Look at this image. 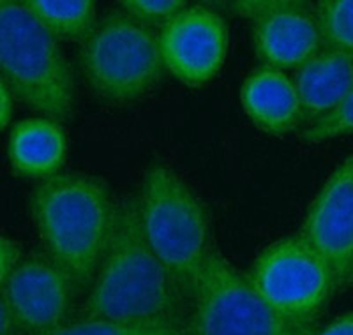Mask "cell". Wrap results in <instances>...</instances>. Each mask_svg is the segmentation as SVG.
Masks as SVG:
<instances>
[{"label":"cell","instance_id":"cell-22","mask_svg":"<svg viewBox=\"0 0 353 335\" xmlns=\"http://www.w3.org/2000/svg\"><path fill=\"white\" fill-rule=\"evenodd\" d=\"M316 335H353V311L336 318Z\"/></svg>","mask_w":353,"mask_h":335},{"label":"cell","instance_id":"cell-8","mask_svg":"<svg viewBox=\"0 0 353 335\" xmlns=\"http://www.w3.org/2000/svg\"><path fill=\"white\" fill-rule=\"evenodd\" d=\"M233 11L253 20V43L265 68H301L323 50L316 17L311 6L293 0L237 2Z\"/></svg>","mask_w":353,"mask_h":335},{"label":"cell","instance_id":"cell-7","mask_svg":"<svg viewBox=\"0 0 353 335\" xmlns=\"http://www.w3.org/2000/svg\"><path fill=\"white\" fill-rule=\"evenodd\" d=\"M248 277L274 312L299 327H313L337 287L329 263L299 235L265 247Z\"/></svg>","mask_w":353,"mask_h":335},{"label":"cell","instance_id":"cell-10","mask_svg":"<svg viewBox=\"0 0 353 335\" xmlns=\"http://www.w3.org/2000/svg\"><path fill=\"white\" fill-rule=\"evenodd\" d=\"M299 236L329 263L337 287H346L353 263V154L320 189Z\"/></svg>","mask_w":353,"mask_h":335},{"label":"cell","instance_id":"cell-17","mask_svg":"<svg viewBox=\"0 0 353 335\" xmlns=\"http://www.w3.org/2000/svg\"><path fill=\"white\" fill-rule=\"evenodd\" d=\"M43 335H182V327L173 323L140 325L112 319H80Z\"/></svg>","mask_w":353,"mask_h":335},{"label":"cell","instance_id":"cell-1","mask_svg":"<svg viewBox=\"0 0 353 335\" xmlns=\"http://www.w3.org/2000/svg\"><path fill=\"white\" fill-rule=\"evenodd\" d=\"M184 303L175 277L145 238L138 198L115 205L112 235L81 307L83 319L182 327Z\"/></svg>","mask_w":353,"mask_h":335},{"label":"cell","instance_id":"cell-14","mask_svg":"<svg viewBox=\"0 0 353 335\" xmlns=\"http://www.w3.org/2000/svg\"><path fill=\"white\" fill-rule=\"evenodd\" d=\"M68 141L62 128L44 116L17 122L9 131L8 156L21 176L50 179L64 164Z\"/></svg>","mask_w":353,"mask_h":335},{"label":"cell","instance_id":"cell-23","mask_svg":"<svg viewBox=\"0 0 353 335\" xmlns=\"http://www.w3.org/2000/svg\"><path fill=\"white\" fill-rule=\"evenodd\" d=\"M346 286H353V263H352V270H350L348 281H346Z\"/></svg>","mask_w":353,"mask_h":335},{"label":"cell","instance_id":"cell-15","mask_svg":"<svg viewBox=\"0 0 353 335\" xmlns=\"http://www.w3.org/2000/svg\"><path fill=\"white\" fill-rule=\"evenodd\" d=\"M23 4L57 39L85 43L97 27L92 0H23Z\"/></svg>","mask_w":353,"mask_h":335},{"label":"cell","instance_id":"cell-18","mask_svg":"<svg viewBox=\"0 0 353 335\" xmlns=\"http://www.w3.org/2000/svg\"><path fill=\"white\" fill-rule=\"evenodd\" d=\"M348 134H353V90L334 112L301 131L299 138L304 143L314 145Z\"/></svg>","mask_w":353,"mask_h":335},{"label":"cell","instance_id":"cell-9","mask_svg":"<svg viewBox=\"0 0 353 335\" xmlns=\"http://www.w3.org/2000/svg\"><path fill=\"white\" fill-rule=\"evenodd\" d=\"M165 69L189 87L209 83L221 71L228 53L225 20L203 6L185 8L159 30Z\"/></svg>","mask_w":353,"mask_h":335},{"label":"cell","instance_id":"cell-3","mask_svg":"<svg viewBox=\"0 0 353 335\" xmlns=\"http://www.w3.org/2000/svg\"><path fill=\"white\" fill-rule=\"evenodd\" d=\"M138 208L145 238L188 302L212 252L203 205L181 176L154 163L145 172Z\"/></svg>","mask_w":353,"mask_h":335},{"label":"cell","instance_id":"cell-2","mask_svg":"<svg viewBox=\"0 0 353 335\" xmlns=\"http://www.w3.org/2000/svg\"><path fill=\"white\" fill-rule=\"evenodd\" d=\"M30 214L48 258L72 286L92 284L115 217L105 182L83 173H57L32 191Z\"/></svg>","mask_w":353,"mask_h":335},{"label":"cell","instance_id":"cell-20","mask_svg":"<svg viewBox=\"0 0 353 335\" xmlns=\"http://www.w3.org/2000/svg\"><path fill=\"white\" fill-rule=\"evenodd\" d=\"M21 263V249L8 236H0V283H4L12 270Z\"/></svg>","mask_w":353,"mask_h":335},{"label":"cell","instance_id":"cell-16","mask_svg":"<svg viewBox=\"0 0 353 335\" xmlns=\"http://www.w3.org/2000/svg\"><path fill=\"white\" fill-rule=\"evenodd\" d=\"M323 48L353 60V0H323L316 11Z\"/></svg>","mask_w":353,"mask_h":335},{"label":"cell","instance_id":"cell-4","mask_svg":"<svg viewBox=\"0 0 353 335\" xmlns=\"http://www.w3.org/2000/svg\"><path fill=\"white\" fill-rule=\"evenodd\" d=\"M2 81L28 108L53 122H65L74 108V83L57 37L23 2H0Z\"/></svg>","mask_w":353,"mask_h":335},{"label":"cell","instance_id":"cell-5","mask_svg":"<svg viewBox=\"0 0 353 335\" xmlns=\"http://www.w3.org/2000/svg\"><path fill=\"white\" fill-rule=\"evenodd\" d=\"M81 69L103 99L110 103L141 99L165 74L159 34L125 12L108 14L83 43Z\"/></svg>","mask_w":353,"mask_h":335},{"label":"cell","instance_id":"cell-19","mask_svg":"<svg viewBox=\"0 0 353 335\" xmlns=\"http://www.w3.org/2000/svg\"><path fill=\"white\" fill-rule=\"evenodd\" d=\"M121 6L125 14L149 27L168 23L188 8L181 0H124Z\"/></svg>","mask_w":353,"mask_h":335},{"label":"cell","instance_id":"cell-11","mask_svg":"<svg viewBox=\"0 0 353 335\" xmlns=\"http://www.w3.org/2000/svg\"><path fill=\"white\" fill-rule=\"evenodd\" d=\"M71 281L50 258L30 256L2 283L14 328L43 335L64 325L71 300Z\"/></svg>","mask_w":353,"mask_h":335},{"label":"cell","instance_id":"cell-12","mask_svg":"<svg viewBox=\"0 0 353 335\" xmlns=\"http://www.w3.org/2000/svg\"><path fill=\"white\" fill-rule=\"evenodd\" d=\"M241 101L251 122L272 136L288 134L304 122L295 83L279 69L251 72L242 83Z\"/></svg>","mask_w":353,"mask_h":335},{"label":"cell","instance_id":"cell-21","mask_svg":"<svg viewBox=\"0 0 353 335\" xmlns=\"http://www.w3.org/2000/svg\"><path fill=\"white\" fill-rule=\"evenodd\" d=\"M14 113V94L6 81H0V129L4 131L11 124Z\"/></svg>","mask_w":353,"mask_h":335},{"label":"cell","instance_id":"cell-6","mask_svg":"<svg viewBox=\"0 0 353 335\" xmlns=\"http://www.w3.org/2000/svg\"><path fill=\"white\" fill-rule=\"evenodd\" d=\"M182 335H316V330L274 312L249 277L212 251L188 300Z\"/></svg>","mask_w":353,"mask_h":335},{"label":"cell","instance_id":"cell-13","mask_svg":"<svg viewBox=\"0 0 353 335\" xmlns=\"http://www.w3.org/2000/svg\"><path fill=\"white\" fill-rule=\"evenodd\" d=\"M304 122H318L339 106L353 90V60L332 50H321L295 72Z\"/></svg>","mask_w":353,"mask_h":335}]
</instances>
